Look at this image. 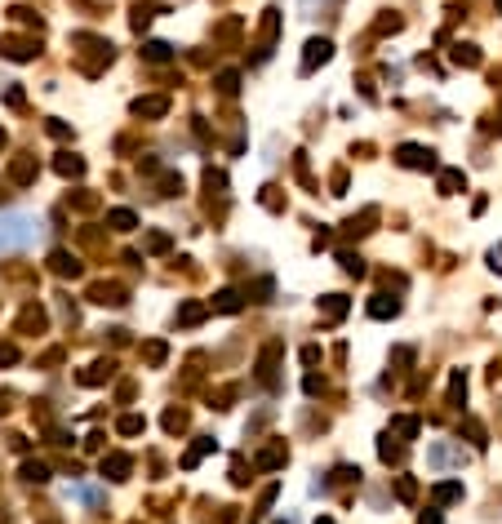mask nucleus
I'll use <instances>...</instances> for the list:
<instances>
[{
  "mask_svg": "<svg viewBox=\"0 0 502 524\" xmlns=\"http://www.w3.org/2000/svg\"><path fill=\"white\" fill-rule=\"evenodd\" d=\"M36 231H40L36 218H27V213H5V218H0V249H27L31 240H36Z\"/></svg>",
  "mask_w": 502,
  "mask_h": 524,
  "instance_id": "nucleus-1",
  "label": "nucleus"
},
{
  "mask_svg": "<svg viewBox=\"0 0 502 524\" xmlns=\"http://www.w3.org/2000/svg\"><path fill=\"white\" fill-rule=\"evenodd\" d=\"M400 165H409V169H431L436 160H431V151H423V147H400Z\"/></svg>",
  "mask_w": 502,
  "mask_h": 524,
  "instance_id": "nucleus-2",
  "label": "nucleus"
},
{
  "mask_svg": "<svg viewBox=\"0 0 502 524\" xmlns=\"http://www.w3.org/2000/svg\"><path fill=\"white\" fill-rule=\"evenodd\" d=\"M396 311H400V302L387 298V294H378V302H369V316H378V320H387V316H396Z\"/></svg>",
  "mask_w": 502,
  "mask_h": 524,
  "instance_id": "nucleus-3",
  "label": "nucleus"
},
{
  "mask_svg": "<svg viewBox=\"0 0 502 524\" xmlns=\"http://www.w3.org/2000/svg\"><path fill=\"white\" fill-rule=\"evenodd\" d=\"M325 58H329V40H311V45H307V62H303V72H311V67H316V62H325Z\"/></svg>",
  "mask_w": 502,
  "mask_h": 524,
  "instance_id": "nucleus-4",
  "label": "nucleus"
},
{
  "mask_svg": "<svg viewBox=\"0 0 502 524\" xmlns=\"http://www.w3.org/2000/svg\"><path fill=\"white\" fill-rule=\"evenodd\" d=\"M107 223H111L116 231H129V227H133V213H129V209H116V213L107 218Z\"/></svg>",
  "mask_w": 502,
  "mask_h": 524,
  "instance_id": "nucleus-5",
  "label": "nucleus"
},
{
  "mask_svg": "<svg viewBox=\"0 0 502 524\" xmlns=\"http://www.w3.org/2000/svg\"><path fill=\"white\" fill-rule=\"evenodd\" d=\"M213 307H218V311H236V307H240V298L231 294V289H223V294H218V302H213Z\"/></svg>",
  "mask_w": 502,
  "mask_h": 524,
  "instance_id": "nucleus-6",
  "label": "nucleus"
},
{
  "mask_svg": "<svg viewBox=\"0 0 502 524\" xmlns=\"http://www.w3.org/2000/svg\"><path fill=\"white\" fill-rule=\"evenodd\" d=\"M133 111H147V116H156V111H164V98H147V103H133Z\"/></svg>",
  "mask_w": 502,
  "mask_h": 524,
  "instance_id": "nucleus-7",
  "label": "nucleus"
},
{
  "mask_svg": "<svg viewBox=\"0 0 502 524\" xmlns=\"http://www.w3.org/2000/svg\"><path fill=\"white\" fill-rule=\"evenodd\" d=\"M147 58H152V62H164V58H169V45L152 40V45H147Z\"/></svg>",
  "mask_w": 502,
  "mask_h": 524,
  "instance_id": "nucleus-8",
  "label": "nucleus"
},
{
  "mask_svg": "<svg viewBox=\"0 0 502 524\" xmlns=\"http://www.w3.org/2000/svg\"><path fill=\"white\" fill-rule=\"evenodd\" d=\"M342 311H347V302H342V298H329V302H325V316H329V320H338Z\"/></svg>",
  "mask_w": 502,
  "mask_h": 524,
  "instance_id": "nucleus-9",
  "label": "nucleus"
},
{
  "mask_svg": "<svg viewBox=\"0 0 502 524\" xmlns=\"http://www.w3.org/2000/svg\"><path fill=\"white\" fill-rule=\"evenodd\" d=\"M436 498H440V502H454V498H462V489H458V484H440Z\"/></svg>",
  "mask_w": 502,
  "mask_h": 524,
  "instance_id": "nucleus-10",
  "label": "nucleus"
},
{
  "mask_svg": "<svg viewBox=\"0 0 502 524\" xmlns=\"http://www.w3.org/2000/svg\"><path fill=\"white\" fill-rule=\"evenodd\" d=\"M440 187H445V191H458V187H462V174H445Z\"/></svg>",
  "mask_w": 502,
  "mask_h": 524,
  "instance_id": "nucleus-11",
  "label": "nucleus"
},
{
  "mask_svg": "<svg viewBox=\"0 0 502 524\" xmlns=\"http://www.w3.org/2000/svg\"><path fill=\"white\" fill-rule=\"evenodd\" d=\"M0 360H13V347H0Z\"/></svg>",
  "mask_w": 502,
  "mask_h": 524,
  "instance_id": "nucleus-12",
  "label": "nucleus"
},
{
  "mask_svg": "<svg viewBox=\"0 0 502 524\" xmlns=\"http://www.w3.org/2000/svg\"><path fill=\"white\" fill-rule=\"evenodd\" d=\"M320 524H333V520H320Z\"/></svg>",
  "mask_w": 502,
  "mask_h": 524,
  "instance_id": "nucleus-13",
  "label": "nucleus"
},
{
  "mask_svg": "<svg viewBox=\"0 0 502 524\" xmlns=\"http://www.w3.org/2000/svg\"><path fill=\"white\" fill-rule=\"evenodd\" d=\"M498 5H502V0H498Z\"/></svg>",
  "mask_w": 502,
  "mask_h": 524,
  "instance_id": "nucleus-14",
  "label": "nucleus"
}]
</instances>
